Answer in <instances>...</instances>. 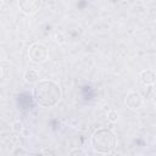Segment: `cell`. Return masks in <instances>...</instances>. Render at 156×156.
Masks as SVG:
<instances>
[{"mask_svg":"<svg viewBox=\"0 0 156 156\" xmlns=\"http://www.w3.org/2000/svg\"><path fill=\"white\" fill-rule=\"evenodd\" d=\"M22 129H23V124H22V122L16 121V122L12 123V130H13V132L20 133V132H22Z\"/></svg>","mask_w":156,"mask_h":156,"instance_id":"obj_9","label":"cell"},{"mask_svg":"<svg viewBox=\"0 0 156 156\" xmlns=\"http://www.w3.org/2000/svg\"><path fill=\"white\" fill-rule=\"evenodd\" d=\"M55 38H56L55 40H56L57 43H63V41H65V39H63V37H62L61 34H56V37H55Z\"/></svg>","mask_w":156,"mask_h":156,"instance_id":"obj_11","label":"cell"},{"mask_svg":"<svg viewBox=\"0 0 156 156\" xmlns=\"http://www.w3.org/2000/svg\"><path fill=\"white\" fill-rule=\"evenodd\" d=\"M140 79L144 84L146 85H150V84H154L156 82V73L155 71L152 69H144L141 71L140 73Z\"/></svg>","mask_w":156,"mask_h":156,"instance_id":"obj_6","label":"cell"},{"mask_svg":"<svg viewBox=\"0 0 156 156\" xmlns=\"http://www.w3.org/2000/svg\"><path fill=\"white\" fill-rule=\"evenodd\" d=\"M28 58L33 63H44L49 58V49L41 43H34L28 49Z\"/></svg>","mask_w":156,"mask_h":156,"instance_id":"obj_3","label":"cell"},{"mask_svg":"<svg viewBox=\"0 0 156 156\" xmlns=\"http://www.w3.org/2000/svg\"><path fill=\"white\" fill-rule=\"evenodd\" d=\"M4 2H5V4H11L12 0H4Z\"/></svg>","mask_w":156,"mask_h":156,"instance_id":"obj_12","label":"cell"},{"mask_svg":"<svg viewBox=\"0 0 156 156\" xmlns=\"http://www.w3.org/2000/svg\"><path fill=\"white\" fill-rule=\"evenodd\" d=\"M126 105L130 110H138L143 105V96L138 91H130L126 96Z\"/></svg>","mask_w":156,"mask_h":156,"instance_id":"obj_5","label":"cell"},{"mask_svg":"<svg viewBox=\"0 0 156 156\" xmlns=\"http://www.w3.org/2000/svg\"><path fill=\"white\" fill-rule=\"evenodd\" d=\"M33 98L43 107H54L61 99V88L54 80H39L33 89Z\"/></svg>","mask_w":156,"mask_h":156,"instance_id":"obj_1","label":"cell"},{"mask_svg":"<svg viewBox=\"0 0 156 156\" xmlns=\"http://www.w3.org/2000/svg\"><path fill=\"white\" fill-rule=\"evenodd\" d=\"M107 119H108L110 122H112V123L117 122V119H118V113H117L116 111H108V112H107Z\"/></svg>","mask_w":156,"mask_h":156,"instance_id":"obj_8","label":"cell"},{"mask_svg":"<svg viewBox=\"0 0 156 156\" xmlns=\"http://www.w3.org/2000/svg\"><path fill=\"white\" fill-rule=\"evenodd\" d=\"M84 154H85V151L82 150V149H76V150H72L69 152V155H72V156H74V155H84Z\"/></svg>","mask_w":156,"mask_h":156,"instance_id":"obj_10","label":"cell"},{"mask_svg":"<svg viewBox=\"0 0 156 156\" xmlns=\"http://www.w3.org/2000/svg\"><path fill=\"white\" fill-rule=\"evenodd\" d=\"M24 82L28 84H37L39 82V73L35 69H27L24 72Z\"/></svg>","mask_w":156,"mask_h":156,"instance_id":"obj_7","label":"cell"},{"mask_svg":"<svg viewBox=\"0 0 156 156\" xmlns=\"http://www.w3.org/2000/svg\"><path fill=\"white\" fill-rule=\"evenodd\" d=\"M20 10L26 15H34L41 7V0H18Z\"/></svg>","mask_w":156,"mask_h":156,"instance_id":"obj_4","label":"cell"},{"mask_svg":"<svg viewBox=\"0 0 156 156\" xmlns=\"http://www.w3.org/2000/svg\"><path fill=\"white\" fill-rule=\"evenodd\" d=\"M91 146L96 152L108 154L116 146V135L107 128H100L91 135Z\"/></svg>","mask_w":156,"mask_h":156,"instance_id":"obj_2","label":"cell"}]
</instances>
